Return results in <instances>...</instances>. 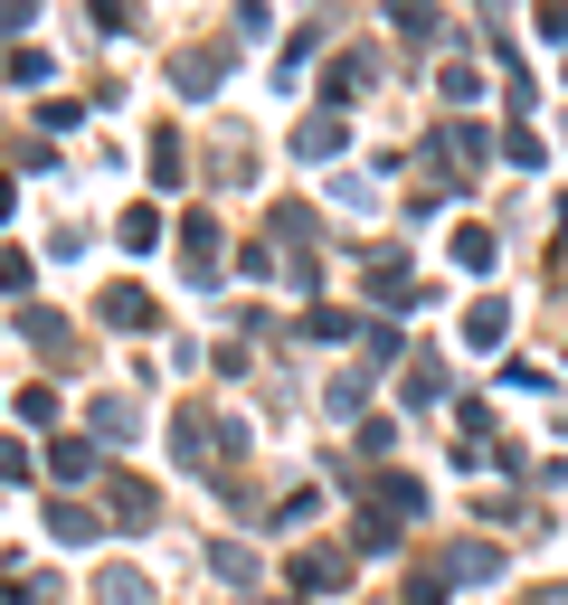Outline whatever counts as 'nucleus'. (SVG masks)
Wrapping results in <instances>:
<instances>
[{"label":"nucleus","instance_id":"obj_1","mask_svg":"<svg viewBox=\"0 0 568 605\" xmlns=\"http://www.w3.org/2000/svg\"><path fill=\"white\" fill-rule=\"evenodd\" d=\"M351 578V559L341 549H313V559H294V586H341Z\"/></svg>","mask_w":568,"mask_h":605},{"label":"nucleus","instance_id":"obj_2","mask_svg":"<svg viewBox=\"0 0 568 605\" xmlns=\"http://www.w3.org/2000/svg\"><path fill=\"white\" fill-rule=\"evenodd\" d=\"M294 152H313V162H323V152H341V114H304V133H294Z\"/></svg>","mask_w":568,"mask_h":605},{"label":"nucleus","instance_id":"obj_3","mask_svg":"<svg viewBox=\"0 0 568 605\" xmlns=\"http://www.w3.org/2000/svg\"><path fill=\"white\" fill-rule=\"evenodd\" d=\"M95 596H105V605H152V586H142L133 568H105V578H95Z\"/></svg>","mask_w":568,"mask_h":605},{"label":"nucleus","instance_id":"obj_4","mask_svg":"<svg viewBox=\"0 0 568 605\" xmlns=\"http://www.w3.org/2000/svg\"><path fill=\"white\" fill-rule=\"evenodd\" d=\"M123 246H133V256H152V246H162V209H133V218H123Z\"/></svg>","mask_w":568,"mask_h":605},{"label":"nucleus","instance_id":"obj_5","mask_svg":"<svg viewBox=\"0 0 568 605\" xmlns=\"http://www.w3.org/2000/svg\"><path fill=\"white\" fill-rule=\"evenodd\" d=\"M105 322H123V331H142V322H152V302H142V294H133V284H123V294H105Z\"/></svg>","mask_w":568,"mask_h":605},{"label":"nucleus","instance_id":"obj_6","mask_svg":"<svg viewBox=\"0 0 568 605\" xmlns=\"http://www.w3.org/2000/svg\"><path fill=\"white\" fill-rule=\"evenodd\" d=\"M95 436H133V407L123 397H95Z\"/></svg>","mask_w":568,"mask_h":605},{"label":"nucleus","instance_id":"obj_7","mask_svg":"<svg viewBox=\"0 0 568 605\" xmlns=\"http://www.w3.org/2000/svg\"><path fill=\"white\" fill-rule=\"evenodd\" d=\"M465 331H473L483 350H493V341H502V302H473V312H465Z\"/></svg>","mask_w":568,"mask_h":605}]
</instances>
